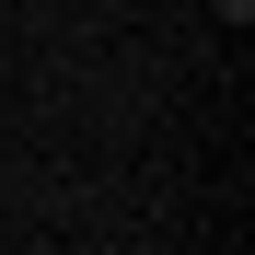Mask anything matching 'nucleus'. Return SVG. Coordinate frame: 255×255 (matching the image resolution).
<instances>
[{"label": "nucleus", "instance_id": "nucleus-1", "mask_svg": "<svg viewBox=\"0 0 255 255\" xmlns=\"http://www.w3.org/2000/svg\"><path fill=\"white\" fill-rule=\"evenodd\" d=\"M221 23H255V0H221Z\"/></svg>", "mask_w": 255, "mask_h": 255}]
</instances>
